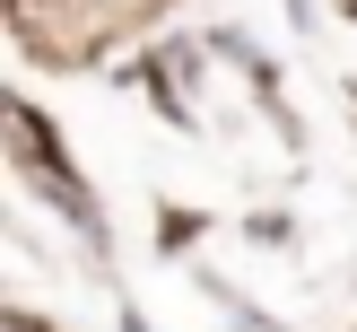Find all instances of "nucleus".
<instances>
[{
	"label": "nucleus",
	"instance_id": "obj_1",
	"mask_svg": "<svg viewBox=\"0 0 357 332\" xmlns=\"http://www.w3.org/2000/svg\"><path fill=\"white\" fill-rule=\"evenodd\" d=\"M9 332H44V324H26V315H9Z\"/></svg>",
	"mask_w": 357,
	"mask_h": 332
}]
</instances>
